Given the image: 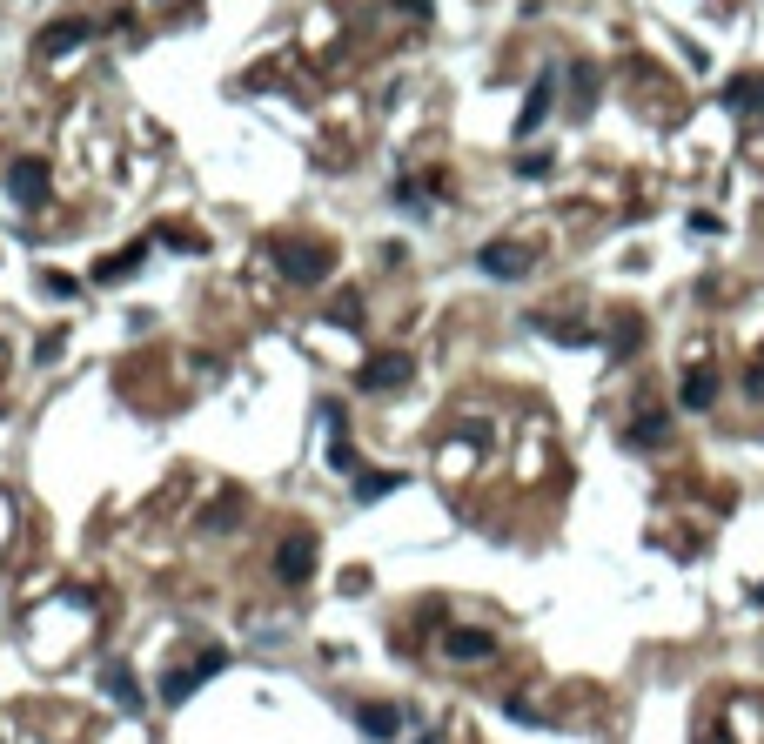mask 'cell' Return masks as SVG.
<instances>
[{
	"mask_svg": "<svg viewBox=\"0 0 764 744\" xmlns=\"http://www.w3.org/2000/svg\"><path fill=\"white\" fill-rule=\"evenodd\" d=\"M269 255H275V269L289 282H302V289L336 269V248H322V242H269Z\"/></svg>",
	"mask_w": 764,
	"mask_h": 744,
	"instance_id": "1",
	"label": "cell"
},
{
	"mask_svg": "<svg viewBox=\"0 0 764 744\" xmlns=\"http://www.w3.org/2000/svg\"><path fill=\"white\" fill-rule=\"evenodd\" d=\"M309 570H315V537L309 530H289L282 550H275V577L282 584H309Z\"/></svg>",
	"mask_w": 764,
	"mask_h": 744,
	"instance_id": "2",
	"label": "cell"
},
{
	"mask_svg": "<svg viewBox=\"0 0 764 744\" xmlns=\"http://www.w3.org/2000/svg\"><path fill=\"white\" fill-rule=\"evenodd\" d=\"M7 195L21 208H41L47 202V161L41 155H21L14 168H7Z\"/></svg>",
	"mask_w": 764,
	"mask_h": 744,
	"instance_id": "3",
	"label": "cell"
},
{
	"mask_svg": "<svg viewBox=\"0 0 764 744\" xmlns=\"http://www.w3.org/2000/svg\"><path fill=\"white\" fill-rule=\"evenodd\" d=\"M718 389H724L718 362H691L684 383H677V403H684V409H711V403H718Z\"/></svg>",
	"mask_w": 764,
	"mask_h": 744,
	"instance_id": "4",
	"label": "cell"
},
{
	"mask_svg": "<svg viewBox=\"0 0 764 744\" xmlns=\"http://www.w3.org/2000/svg\"><path fill=\"white\" fill-rule=\"evenodd\" d=\"M409 376H416V362H409L403 349H382V356L362 362V389H403Z\"/></svg>",
	"mask_w": 764,
	"mask_h": 744,
	"instance_id": "5",
	"label": "cell"
},
{
	"mask_svg": "<svg viewBox=\"0 0 764 744\" xmlns=\"http://www.w3.org/2000/svg\"><path fill=\"white\" fill-rule=\"evenodd\" d=\"M530 262H537V255H530L523 242H490L483 255H476V269H483V275H503V282H517V275H530Z\"/></svg>",
	"mask_w": 764,
	"mask_h": 744,
	"instance_id": "6",
	"label": "cell"
},
{
	"mask_svg": "<svg viewBox=\"0 0 764 744\" xmlns=\"http://www.w3.org/2000/svg\"><path fill=\"white\" fill-rule=\"evenodd\" d=\"M222 664H228V651H202V657H195V664H188L181 677H168V684H161V698H168V704H181L188 691H195V684H202V677H215V671H222Z\"/></svg>",
	"mask_w": 764,
	"mask_h": 744,
	"instance_id": "7",
	"label": "cell"
},
{
	"mask_svg": "<svg viewBox=\"0 0 764 744\" xmlns=\"http://www.w3.org/2000/svg\"><path fill=\"white\" fill-rule=\"evenodd\" d=\"M88 34H94L88 21H54V27H41V41H34V54H41V61H47V54H68V47H81Z\"/></svg>",
	"mask_w": 764,
	"mask_h": 744,
	"instance_id": "8",
	"label": "cell"
},
{
	"mask_svg": "<svg viewBox=\"0 0 764 744\" xmlns=\"http://www.w3.org/2000/svg\"><path fill=\"white\" fill-rule=\"evenodd\" d=\"M724 108L758 114V121H764V74H738V81H724Z\"/></svg>",
	"mask_w": 764,
	"mask_h": 744,
	"instance_id": "9",
	"label": "cell"
},
{
	"mask_svg": "<svg viewBox=\"0 0 764 744\" xmlns=\"http://www.w3.org/2000/svg\"><path fill=\"white\" fill-rule=\"evenodd\" d=\"M550 101H557V74H537V88H530V101H523V114H517V135H537V121L550 114Z\"/></svg>",
	"mask_w": 764,
	"mask_h": 744,
	"instance_id": "10",
	"label": "cell"
},
{
	"mask_svg": "<svg viewBox=\"0 0 764 744\" xmlns=\"http://www.w3.org/2000/svg\"><path fill=\"white\" fill-rule=\"evenodd\" d=\"M356 718H362L369 738H396V731H403V711H396V704H362Z\"/></svg>",
	"mask_w": 764,
	"mask_h": 744,
	"instance_id": "11",
	"label": "cell"
},
{
	"mask_svg": "<svg viewBox=\"0 0 764 744\" xmlns=\"http://www.w3.org/2000/svg\"><path fill=\"white\" fill-rule=\"evenodd\" d=\"M155 242H135V248H121V255H108L101 269H94V282H121V275H135L141 269V255H148Z\"/></svg>",
	"mask_w": 764,
	"mask_h": 744,
	"instance_id": "12",
	"label": "cell"
},
{
	"mask_svg": "<svg viewBox=\"0 0 764 744\" xmlns=\"http://www.w3.org/2000/svg\"><path fill=\"white\" fill-rule=\"evenodd\" d=\"M443 651H450V657H490L496 637L490 631H450V637H443Z\"/></svg>",
	"mask_w": 764,
	"mask_h": 744,
	"instance_id": "13",
	"label": "cell"
},
{
	"mask_svg": "<svg viewBox=\"0 0 764 744\" xmlns=\"http://www.w3.org/2000/svg\"><path fill=\"white\" fill-rule=\"evenodd\" d=\"M664 429H671V423H664V409H644V416H637L624 436L637 443V450H651V443H664Z\"/></svg>",
	"mask_w": 764,
	"mask_h": 744,
	"instance_id": "14",
	"label": "cell"
},
{
	"mask_svg": "<svg viewBox=\"0 0 764 744\" xmlns=\"http://www.w3.org/2000/svg\"><path fill=\"white\" fill-rule=\"evenodd\" d=\"M570 101H577V114L597 101V68H590V61H577V68H570Z\"/></svg>",
	"mask_w": 764,
	"mask_h": 744,
	"instance_id": "15",
	"label": "cell"
},
{
	"mask_svg": "<svg viewBox=\"0 0 764 744\" xmlns=\"http://www.w3.org/2000/svg\"><path fill=\"white\" fill-rule=\"evenodd\" d=\"M396 483H403L396 470H362V476H356V496H362V503H376V496H389Z\"/></svg>",
	"mask_w": 764,
	"mask_h": 744,
	"instance_id": "16",
	"label": "cell"
},
{
	"mask_svg": "<svg viewBox=\"0 0 764 744\" xmlns=\"http://www.w3.org/2000/svg\"><path fill=\"white\" fill-rule=\"evenodd\" d=\"M108 691H114V704H128V711L141 704V684L128 677V664H108Z\"/></svg>",
	"mask_w": 764,
	"mask_h": 744,
	"instance_id": "17",
	"label": "cell"
},
{
	"mask_svg": "<svg viewBox=\"0 0 764 744\" xmlns=\"http://www.w3.org/2000/svg\"><path fill=\"white\" fill-rule=\"evenodd\" d=\"M610 342H617V356H630V349L644 342V322H637V316H617V329H610Z\"/></svg>",
	"mask_w": 764,
	"mask_h": 744,
	"instance_id": "18",
	"label": "cell"
},
{
	"mask_svg": "<svg viewBox=\"0 0 764 744\" xmlns=\"http://www.w3.org/2000/svg\"><path fill=\"white\" fill-rule=\"evenodd\" d=\"M81 289V282H74V275H61V269H47V295H74Z\"/></svg>",
	"mask_w": 764,
	"mask_h": 744,
	"instance_id": "19",
	"label": "cell"
},
{
	"mask_svg": "<svg viewBox=\"0 0 764 744\" xmlns=\"http://www.w3.org/2000/svg\"><path fill=\"white\" fill-rule=\"evenodd\" d=\"M517 175H530V181L550 175V155H523V161H517Z\"/></svg>",
	"mask_w": 764,
	"mask_h": 744,
	"instance_id": "20",
	"label": "cell"
},
{
	"mask_svg": "<svg viewBox=\"0 0 764 744\" xmlns=\"http://www.w3.org/2000/svg\"><path fill=\"white\" fill-rule=\"evenodd\" d=\"M697 744H731V731H724V724H704V738Z\"/></svg>",
	"mask_w": 764,
	"mask_h": 744,
	"instance_id": "21",
	"label": "cell"
},
{
	"mask_svg": "<svg viewBox=\"0 0 764 744\" xmlns=\"http://www.w3.org/2000/svg\"><path fill=\"white\" fill-rule=\"evenodd\" d=\"M758 604H764V584H758Z\"/></svg>",
	"mask_w": 764,
	"mask_h": 744,
	"instance_id": "22",
	"label": "cell"
}]
</instances>
